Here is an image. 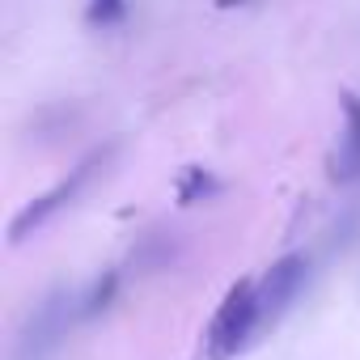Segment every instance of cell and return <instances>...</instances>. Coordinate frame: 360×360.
<instances>
[{"label":"cell","instance_id":"obj_7","mask_svg":"<svg viewBox=\"0 0 360 360\" xmlns=\"http://www.w3.org/2000/svg\"><path fill=\"white\" fill-rule=\"evenodd\" d=\"M127 0H85V26L89 30H119L127 22Z\"/></svg>","mask_w":360,"mask_h":360},{"label":"cell","instance_id":"obj_1","mask_svg":"<svg viewBox=\"0 0 360 360\" xmlns=\"http://www.w3.org/2000/svg\"><path fill=\"white\" fill-rule=\"evenodd\" d=\"M259 322H263L259 280H238V284L225 292V301L217 305L212 326H208V335H204L208 360H229V356H238V352L250 343V335H255Z\"/></svg>","mask_w":360,"mask_h":360},{"label":"cell","instance_id":"obj_5","mask_svg":"<svg viewBox=\"0 0 360 360\" xmlns=\"http://www.w3.org/2000/svg\"><path fill=\"white\" fill-rule=\"evenodd\" d=\"M356 174H360V98L343 94V144L335 178H356Z\"/></svg>","mask_w":360,"mask_h":360},{"label":"cell","instance_id":"obj_8","mask_svg":"<svg viewBox=\"0 0 360 360\" xmlns=\"http://www.w3.org/2000/svg\"><path fill=\"white\" fill-rule=\"evenodd\" d=\"M115 297H119V271L98 276V280L89 284V292L81 297V318H98L102 309H110V305H115Z\"/></svg>","mask_w":360,"mask_h":360},{"label":"cell","instance_id":"obj_6","mask_svg":"<svg viewBox=\"0 0 360 360\" xmlns=\"http://www.w3.org/2000/svg\"><path fill=\"white\" fill-rule=\"evenodd\" d=\"M174 195H178V204H208L212 195H221V183L212 178V169H200V165H191V169H183V178H178V187H174Z\"/></svg>","mask_w":360,"mask_h":360},{"label":"cell","instance_id":"obj_4","mask_svg":"<svg viewBox=\"0 0 360 360\" xmlns=\"http://www.w3.org/2000/svg\"><path fill=\"white\" fill-rule=\"evenodd\" d=\"M305 280H309V255L292 250V255L276 259V263L263 271V280H259V305H263V318L276 322V318L301 297Z\"/></svg>","mask_w":360,"mask_h":360},{"label":"cell","instance_id":"obj_3","mask_svg":"<svg viewBox=\"0 0 360 360\" xmlns=\"http://www.w3.org/2000/svg\"><path fill=\"white\" fill-rule=\"evenodd\" d=\"M102 161H106V153H102V148H98V153H89L85 161H77V165L68 169V178H60V183H56L51 191H43L39 200H30V204L9 221V242H13V246H22V242H26L34 229H43L60 208H68V204L85 191V183L94 178V169H98Z\"/></svg>","mask_w":360,"mask_h":360},{"label":"cell","instance_id":"obj_2","mask_svg":"<svg viewBox=\"0 0 360 360\" xmlns=\"http://www.w3.org/2000/svg\"><path fill=\"white\" fill-rule=\"evenodd\" d=\"M72 314H81V309H72L68 288H51L26 314L22 330H18V343H13V360H51L60 352L68 326H72Z\"/></svg>","mask_w":360,"mask_h":360},{"label":"cell","instance_id":"obj_9","mask_svg":"<svg viewBox=\"0 0 360 360\" xmlns=\"http://www.w3.org/2000/svg\"><path fill=\"white\" fill-rule=\"evenodd\" d=\"M221 5H225V9H229V5H246V0H221Z\"/></svg>","mask_w":360,"mask_h":360}]
</instances>
